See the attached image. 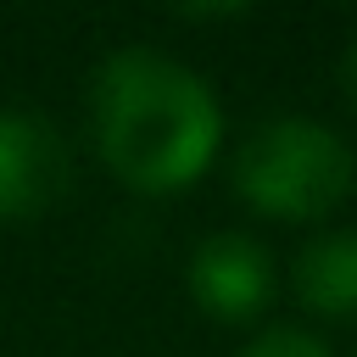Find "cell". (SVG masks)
<instances>
[{"label": "cell", "instance_id": "obj_1", "mask_svg": "<svg viewBox=\"0 0 357 357\" xmlns=\"http://www.w3.org/2000/svg\"><path fill=\"white\" fill-rule=\"evenodd\" d=\"M89 134L117 184L134 195H178L212 167L223 145V106L178 56L123 45L95 67Z\"/></svg>", "mask_w": 357, "mask_h": 357}, {"label": "cell", "instance_id": "obj_2", "mask_svg": "<svg viewBox=\"0 0 357 357\" xmlns=\"http://www.w3.org/2000/svg\"><path fill=\"white\" fill-rule=\"evenodd\" d=\"M229 178L257 218L318 223L357 190V156L318 117H268L234 151Z\"/></svg>", "mask_w": 357, "mask_h": 357}, {"label": "cell", "instance_id": "obj_3", "mask_svg": "<svg viewBox=\"0 0 357 357\" xmlns=\"http://www.w3.org/2000/svg\"><path fill=\"white\" fill-rule=\"evenodd\" d=\"M73 184V151L39 112L0 106V223L45 218Z\"/></svg>", "mask_w": 357, "mask_h": 357}, {"label": "cell", "instance_id": "obj_4", "mask_svg": "<svg viewBox=\"0 0 357 357\" xmlns=\"http://www.w3.org/2000/svg\"><path fill=\"white\" fill-rule=\"evenodd\" d=\"M184 284H190V301L212 324H251L273 301V257L257 234L218 229L190 251Z\"/></svg>", "mask_w": 357, "mask_h": 357}, {"label": "cell", "instance_id": "obj_5", "mask_svg": "<svg viewBox=\"0 0 357 357\" xmlns=\"http://www.w3.org/2000/svg\"><path fill=\"white\" fill-rule=\"evenodd\" d=\"M296 301L318 318H351L357 312V229H329L312 234L296 251L290 268Z\"/></svg>", "mask_w": 357, "mask_h": 357}, {"label": "cell", "instance_id": "obj_6", "mask_svg": "<svg viewBox=\"0 0 357 357\" xmlns=\"http://www.w3.org/2000/svg\"><path fill=\"white\" fill-rule=\"evenodd\" d=\"M240 357H329V346L312 335V329H296V324H268L262 335H251L240 346Z\"/></svg>", "mask_w": 357, "mask_h": 357}, {"label": "cell", "instance_id": "obj_7", "mask_svg": "<svg viewBox=\"0 0 357 357\" xmlns=\"http://www.w3.org/2000/svg\"><path fill=\"white\" fill-rule=\"evenodd\" d=\"M178 17H190V22H212V17H245V6H184Z\"/></svg>", "mask_w": 357, "mask_h": 357}, {"label": "cell", "instance_id": "obj_8", "mask_svg": "<svg viewBox=\"0 0 357 357\" xmlns=\"http://www.w3.org/2000/svg\"><path fill=\"white\" fill-rule=\"evenodd\" d=\"M340 84H346V95H351V106H357V39H351L346 56H340Z\"/></svg>", "mask_w": 357, "mask_h": 357}]
</instances>
